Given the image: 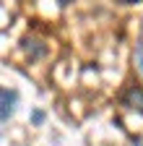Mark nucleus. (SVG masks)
I'll list each match as a JSON object with an SVG mask.
<instances>
[{"label":"nucleus","instance_id":"1","mask_svg":"<svg viewBox=\"0 0 143 146\" xmlns=\"http://www.w3.org/2000/svg\"><path fill=\"white\" fill-rule=\"evenodd\" d=\"M16 102H18V94H16L13 89H0V117L8 120L13 115V110H16Z\"/></svg>","mask_w":143,"mask_h":146},{"label":"nucleus","instance_id":"4","mask_svg":"<svg viewBox=\"0 0 143 146\" xmlns=\"http://www.w3.org/2000/svg\"><path fill=\"white\" fill-rule=\"evenodd\" d=\"M31 120H34V123H37V125H39V123H44V112H39V110H37V112H34V115H31Z\"/></svg>","mask_w":143,"mask_h":146},{"label":"nucleus","instance_id":"3","mask_svg":"<svg viewBox=\"0 0 143 146\" xmlns=\"http://www.w3.org/2000/svg\"><path fill=\"white\" fill-rule=\"evenodd\" d=\"M24 50H26V55H29L31 60H39L42 55H44V44L37 42V39H24Z\"/></svg>","mask_w":143,"mask_h":146},{"label":"nucleus","instance_id":"2","mask_svg":"<svg viewBox=\"0 0 143 146\" xmlns=\"http://www.w3.org/2000/svg\"><path fill=\"white\" fill-rule=\"evenodd\" d=\"M122 102L128 104L130 110H138V112H143V89H140V86H130L128 91H125Z\"/></svg>","mask_w":143,"mask_h":146}]
</instances>
